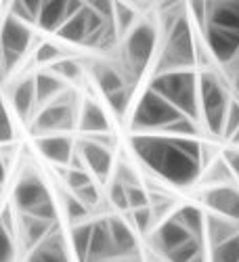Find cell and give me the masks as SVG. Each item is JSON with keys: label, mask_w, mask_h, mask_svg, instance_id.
<instances>
[{"label": "cell", "mask_w": 239, "mask_h": 262, "mask_svg": "<svg viewBox=\"0 0 239 262\" xmlns=\"http://www.w3.org/2000/svg\"><path fill=\"white\" fill-rule=\"evenodd\" d=\"M130 149L149 172L175 187H191L204 174V145L195 139L133 135Z\"/></svg>", "instance_id": "obj_1"}, {"label": "cell", "mask_w": 239, "mask_h": 262, "mask_svg": "<svg viewBox=\"0 0 239 262\" xmlns=\"http://www.w3.org/2000/svg\"><path fill=\"white\" fill-rule=\"evenodd\" d=\"M160 34H162V42H160L158 61L154 65V76L170 74V72H189L198 65V59H195L198 40H195V34L191 30V21L187 13H183L172 28Z\"/></svg>", "instance_id": "obj_2"}, {"label": "cell", "mask_w": 239, "mask_h": 262, "mask_svg": "<svg viewBox=\"0 0 239 262\" xmlns=\"http://www.w3.org/2000/svg\"><path fill=\"white\" fill-rule=\"evenodd\" d=\"M149 89L170 101L179 112L195 122L202 124V107H200V74L189 72H170L151 76Z\"/></svg>", "instance_id": "obj_3"}, {"label": "cell", "mask_w": 239, "mask_h": 262, "mask_svg": "<svg viewBox=\"0 0 239 262\" xmlns=\"http://www.w3.org/2000/svg\"><path fill=\"white\" fill-rule=\"evenodd\" d=\"M160 26L154 19H141L139 24L124 36V49H122V68L128 80L137 84L139 78L147 72L151 59L156 55V47L160 42Z\"/></svg>", "instance_id": "obj_4"}, {"label": "cell", "mask_w": 239, "mask_h": 262, "mask_svg": "<svg viewBox=\"0 0 239 262\" xmlns=\"http://www.w3.org/2000/svg\"><path fill=\"white\" fill-rule=\"evenodd\" d=\"M13 208L17 214L36 216L49 223H59V212L47 183L40 179V174L28 170L17 179L13 187Z\"/></svg>", "instance_id": "obj_5"}, {"label": "cell", "mask_w": 239, "mask_h": 262, "mask_svg": "<svg viewBox=\"0 0 239 262\" xmlns=\"http://www.w3.org/2000/svg\"><path fill=\"white\" fill-rule=\"evenodd\" d=\"M229 95V82L221 76L206 70L200 74V107H202V124L206 126L208 135L223 137L225 135V122L231 107Z\"/></svg>", "instance_id": "obj_6"}, {"label": "cell", "mask_w": 239, "mask_h": 262, "mask_svg": "<svg viewBox=\"0 0 239 262\" xmlns=\"http://www.w3.org/2000/svg\"><path fill=\"white\" fill-rule=\"evenodd\" d=\"M78 116L80 109L76 95L68 89L61 97L38 109L30 124V130L36 139L53 137V135H70L74 128H78Z\"/></svg>", "instance_id": "obj_7"}, {"label": "cell", "mask_w": 239, "mask_h": 262, "mask_svg": "<svg viewBox=\"0 0 239 262\" xmlns=\"http://www.w3.org/2000/svg\"><path fill=\"white\" fill-rule=\"evenodd\" d=\"M181 118L183 114L170 101H166L156 91L147 89L130 116V130H133V135H154L162 133L166 126L175 124Z\"/></svg>", "instance_id": "obj_8"}, {"label": "cell", "mask_w": 239, "mask_h": 262, "mask_svg": "<svg viewBox=\"0 0 239 262\" xmlns=\"http://www.w3.org/2000/svg\"><path fill=\"white\" fill-rule=\"evenodd\" d=\"M34 32L30 24H24L13 15H5L3 24V74L5 78L21 63L26 53L32 49L34 42Z\"/></svg>", "instance_id": "obj_9"}, {"label": "cell", "mask_w": 239, "mask_h": 262, "mask_svg": "<svg viewBox=\"0 0 239 262\" xmlns=\"http://www.w3.org/2000/svg\"><path fill=\"white\" fill-rule=\"evenodd\" d=\"M200 202L212 212L225 216L229 221L239 223V187L223 185V187H206L200 193Z\"/></svg>", "instance_id": "obj_10"}, {"label": "cell", "mask_w": 239, "mask_h": 262, "mask_svg": "<svg viewBox=\"0 0 239 262\" xmlns=\"http://www.w3.org/2000/svg\"><path fill=\"white\" fill-rule=\"evenodd\" d=\"M76 151L78 156L84 160L86 170L93 172L99 181H107L112 177V168H114V158H112V149L105 147L89 137H82L76 141Z\"/></svg>", "instance_id": "obj_11"}, {"label": "cell", "mask_w": 239, "mask_h": 262, "mask_svg": "<svg viewBox=\"0 0 239 262\" xmlns=\"http://www.w3.org/2000/svg\"><path fill=\"white\" fill-rule=\"evenodd\" d=\"M189 239H193V235L170 216L168 221L158 225V229L147 237V242H149V248L154 250L156 254L166 258L168 254H172L175 250H179L181 246H185Z\"/></svg>", "instance_id": "obj_12"}, {"label": "cell", "mask_w": 239, "mask_h": 262, "mask_svg": "<svg viewBox=\"0 0 239 262\" xmlns=\"http://www.w3.org/2000/svg\"><path fill=\"white\" fill-rule=\"evenodd\" d=\"M202 34H204V42L214 63L229 65L239 55V32L223 30L216 26H206Z\"/></svg>", "instance_id": "obj_13"}, {"label": "cell", "mask_w": 239, "mask_h": 262, "mask_svg": "<svg viewBox=\"0 0 239 262\" xmlns=\"http://www.w3.org/2000/svg\"><path fill=\"white\" fill-rule=\"evenodd\" d=\"M11 99V112L21 120L30 124L38 112V97H36V80L34 76H26L13 84V89L9 93Z\"/></svg>", "instance_id": "obj_14"}, {"label": "cell", "mask_w": 239, "mask_h": 262, "mask_svg": "<svg viewBox=\"0 0 239 262\" xmlns=\"http://www.w3.org/2000/svg\"><path fill=\"white\" fill-rule=\"evenodd\" d=\"M84 9V3H63V0H45L38 26L45 32H59L68 21Z\"/></svg>", "instance_id": "obj_15"}, {"label": "cell", "mask_w": 239, "mask_h": 262, "mask_svg": "<svg viewBox=\"0 0 239 262\" xmlns=\"http://www.w3.org/2000/svg\"><path fill=\"white\" fill-rule=\"evenodd\" d=\"M91 78L97 84V89L107 97L116 91H122L126 86H135L128 80L124 68H118V65L110 63V61H93L91 63Z\"/></svg>", "instance_id": "obj_16"}, {"label": "cell", "mask_w": 239, "mask_h": 262, "mask_svg": "<svg viewBox=\"0 0 239 262\" xmlns=\"http://www.w3.org/2000/svg\"><path fill=\"white\" fill-rule=\"evenodd\" d=\"M19 223H17V242H21L28 252H32L36 246H40L45 239L59 229V223H49L42 221L36 216H28V214H19Z\"/></svg>", "instance_id": "obj_17"}, {"label": "cell", "mask_w": 239, "mask_h": 262, "mask_svg": "<svg viewBox=\"0 0 239 262\" xmlns=\"http://www.w3.org/2000/svg\"><path fill=\"white\" fill-rule=\"evenodd\" d=\"M36 147L55 166H70L76 154V143L70 135H53L36 139Z\"/></svg>", "instance_id": "obj_18"}, {"label": "cell", "mask_w": 239, "mask_h": 262, "mask_svg": "<svg viewBox=\"0 0 239 262\" xmlns=\"http://www.w3.org/2000/svg\"><path fill=\"white\" fill-rule=\"evenodd\" d=\"M78 130L84 137H97V135H110L112 124L110 118L103 112V107L93 101L86 99L80 105V116H78Z\"/></svg>", "instance_id": "obj_19"}, {"label": "cell", "mask_w": 239, "mask_h": 262, "mask_svg": "<svg viewBox=\"0 0 239 262\" xmlns=\"http://www.w3.org/2000/svg\"><path fill=\"white\" fill-rule=\"evenodd\" d=\"M110 260H118V252L114 246L110 221H107V218H99V221H95L89 262H110Z\"/></svg>", "instance_id": "obj_20"}, {"label": "cell", "mask_w": 239, "mask_h": 262, "mask_svg": "<svg viewBox=\"0 0 239 262\" xmlns=\"http://www.w3.org/2000/svg\"><path fill=\"white\" fill-rule=\"evenodd\" d=\"M26 262H72L68 256L65 242H63V235H61V227L55 229L40 246L28 252Z\"/></svg>", "instance_id": "obj_21"}, {"label": "cell", "mask_w": 239, "mask_h": 262, "mask_svg": "<svg viewBox=\"0 0 239 262\" xmlns=\"http://www.w3.org/2000/svg\"><path fill=\"white\" fill-rule=\"evenodd\" d=\"M107 221H110L118 258H139V242L135 237L133 227H130L122 216H110Z\"/></svg>", "instance_id": "obj_22"}, {"label": "cell", "mask_w": 239, "mask_h": 262, "mask_svg": "<svg viewBox=\"0 0 239 262\" xmlns=\"http://www.w3.org/2000/svg\"><path fill=\"white\" fill-rule=\"evenodd\" d=\"M239 235V223L219 214H206V242L208 248H216Z\"/></svg>", "instance_id": "obj_23"}, {"label": "cell", "mask_w": 239, "mask_h": 262, "mask_svg": "<svg viewBox=\"0 0 239 262\" xmlns=\"http://www.w3.org/2000/svg\"><path fill=\"white\" fill-rule=\"evenodd\" d=\"M208 24L223 30L239 32V3H206Z\"/></svg>", "instance_id": "obj_24"}, {"label": "cell", "mask_w": 239, "mask_h": 262, "mask_svg": "<svg viewBox=\"0 0 239 262\" xmlns=\"http://www.w3.org/2000/svg\"><path fill=\"white\" fill-rule=\"evenodd\" d=\"M34 80H36V97H38V109L40 107H45V105H49L51 101H55L57 97H61L65 91V82L57 76V74H53L51 70H42V72H38L36 76H34Z\"/></svg>", "instance_id": "obj_25"}, {"label": "cell", "mask_w": 239, "mask_h": 262, "mask_svg": "<svg viewBox=\"0 0 239 262\" xmlns=\"http://www.w3.org/2000/svg\"><path fill=\"white\" fill-rule=\"evenodd\" d=\"M172 218H175L181 227H185L193 237L206 242V214L202 208L193 206V204L179 206L175 212H172Z\"/></svg>", "instance_id": "obj_26"}, {"label": "cell", "mask_w": 239, "mask_h": 262, "mask_svg": "<svg viewBox=\"0 0 239 262\" xmlns=\"http://www.w3.org/2000/svg\"><path fill=\"white\" fill-rule=\"evenodd\" d=\"M202 183L206 187H223V185H233L237 183L235 174L231 172V168L227 166V162L223 158H214L202 174Z\"/></svg>", "instance_id": "obj_27"}, {"label": "cell", "mask_w": 239, "mask_h": 262, "mask_svg": "<svg viewBox=\"0 0 239 262\" xmlns=\"http://www.w3.org/2000/svg\"><path fill=\"white\" fill-rule=\"evenodd\" d=\"M61 208H63V212H65V216H68V221H70L72 227L91 223V214H93V212L86 208L72 191L65 189V187H63V191H61Z\"/></svg>", "instance_id": "obj_28"}, {"label": "cell", "mask_w": 239, "mask_h": 262, "mask_svg": "<svg viewBox=\"0 0 239 262\" xmlns=\"http://www.w3.org/2000/svg\"><path fill=\"white\" fill-rule=\"evenodd\" d=\"M93 231H95V221L72 227V248H74V254H76L78 262H89L91 244H93Z\"/></svg>", "instance_id": "obj_29"}, {"label": "cell", "mask_w": 239, "mask_h": 262, "mask_svg": "<svg viewBox=\"0 0 239 262\" xmlns=\"http://www.w3.org/2000/svg\"><path fill=\"white\" fill-rule=\"evenodd\" d=\"M53 74H57L65 84H70V82H82L84 80V68L72 57H65L61 61H57L55 65H51L49 68Z\"/></svg>", "instance_id": "obj_30"}, {"label": "cell", "mask_w": 239, "mask_h": 262, "mask_svg": "<svg viewBox=\"0 0 239 262\" xmlns=\"http://www.w3.org/2000/svg\"><path fill=\"white\" fill-rule=\"evenodd\" d=\"M202 254H206V242H204V239L193 237V239H189L185 246H181L179 250L168 254L164 260L166 262H193L195 258L202 256Z\"/></svg>", "instance_id": "obj_31"}, {"label": "cell", "mask_w": 239, "mask_h": 262, "mask_svg": "<svg viewBox=\"0 0 239 262\" xmlns=\"http://www.w3.org/2000/svg\"><path fill=\"white\" fill-rule=\"evenodd\" d=\"M139 9L130 7L126 3H116V28L120 32V36H126L139 24Z\"/></svg>", "instance_id": "obj_32"}, {"label": "cell", "mask_w": 239, "mask_h": 262, "mask_svg": "<svg viewBox=\"0 0 239 262\" xmlns=\"http://www.w3.org/2000/svg\"><path fill=\"white\" fill-rule=\"evenodd\" d=\"M208 260L210 262H239V235L216 248H210Z\"/></svg>", "instance_id": "obj_33"}, {"label": "cell", "mask_w": 239, "mask_h": 262, "mask_svg": "<svg viewBox=\"0 0 239 262\" xmlns=\"http://www.w3.org/2000/svg\"><path fill=\"white\" fill-rule=\"evenodd\" d=\"M130 214V221H133L135 229L141 233V235H151L156 229H158V221H156V214L154 210H151V206L147 208H141V210H133V212H128Z\"/></svg>", "instance_id": "obj_34"}, {"label": "cell", "mask_w": 239, "mask_h": 262, "mask_svg": "<svg viewBox=\"0 0 239 262\" xmlns=\"http://www.w3.org/2000/svg\"><path fill=\"white\" fill-rule=\"evenodd\" d=\"M133 89H135V86H126V89L116 91V93H112V95L105 97L107 105H110V109L114 112V116H116L118 120H124V116L128 114L130 99H133Z\"/></svg>", "instance_id": "obj_35"}, {"label": "cell", "mask_w": 239, "mask_h": 262, "mask_svg": "<svg viewBox=\"0 0 239 262\" xmlns=\"http://www.w3.org/2000/svg\"><path fill=\"white\" fill-rule=\"evenodd\" d=\"M59 172H61V179H63V187H65V189H70L72 193L78 191V189H82V187H86V185L95 183L89 170L65 168V170H59Z\"/></svg>", "instance_id": "obj_36"}, {"label": "cell", "mask_w": 239, "mask_h": 262, "mask_svg": "<svg viewBox=\"0 0 239 262\" xmlns=\"http://www.w3.org/2000/svg\"><path fill=\"white\" fill-rule=\"evenodd\" d=\"M65 59V51L57 45H53V42H42V45H38L36 53H34V61L36 65H55L57 61Z\"/></svg>", "instance_id": "obj_37"}, {"label": "cell", "mask_w": 239, "mask_h": 262, "mask_svg": "<svg viewBox=\"0 0 239 262\" xmlns=\"http://www.w3.org/2000/svg\"><path fill=\"white\" fill-rule=\"evenodd\" d=\"M74 195L76 198L89 208L91 212H95L97 208H99V204H101V191H99V187L95 185V183H91V185H86V187H82V189H78V191H74Z\"/></svg>", "instance_id": "obj_38"}, {"label": "cell", "mask_w": 239, "mask_h": 262, "mask_svg": "<svg viewBox=\"0 0 239 262\" xmlns=\"http://www.w3.org/2000/svg\"><path fill=\"white\" fill-rule=\"evenodd\" d=\"M107 198H110V202H112V206H114L116 210H122V212H128V210H130V208H128V191H126V187H124L120 181H116V179L112 181Z\"/></svg>", "instance_id": "obj_39"}, {"label": "cell", "mask_w": 239, "mask_h": 262, "mask_svg": "<svg viewBox=\"0 0 239 262\" xmlns=\"http://www.w3.org/2000/svg\"><path fill=\"white\" fill-rule=\"evenodd\" d=\"M239 130V99L231 101V107H229V114H227V122H225V135L223 139L231 141L235 137V133Z\"/></svg>", "instance_id": "obj_40"}, {"label": "cell", "mask_w": 239, "mask_h": 262, "mask_svg": "<svg viewBox=\"0 0 239 262\" xmlns=\"http://www.w3.org/2000/svg\"><path fill=\"white\" fill-rule=\"evenodd\" d=\"M17 237L3 231V254H0V262H15L17 260Z\"/></svg>", "instance_id": "obj_41"}, {"label": "cell", "mask_w": 239, "mask_h": 262, "mask_svg": "<svg viewBox=\"0 0 239 262\" xmlns=\"http://www.w3.org/2000/svg\"><path fill=\"white\" fill-rule=\"evenodd\" d=\"M223 160L227 162V166L231 168V172L235 174V179L239 183V147H229L223 151Z\"/></svg>", "instance_id": "obj_42"}, {"label": "cell", "mask_w": 239, "mask_h": 262, "mask_svg": "<svg viewBox=\"0 0 239 262\" xmlns=\"http://www.w3.org/2000/svg\"><path fill=\"white\" fill-rule=\"evenodd\" d=\"M15 141V133H13V112L9 107H5V116H3V143L11 145Z\"/></svg>", "instance_id": "obj_43"}, {"label": "cell", "mask_w": 239, "mask_h": 262, "mask_svg": "<svg viewBox=\"0 0 239 262\" xmlns=\"http://www.w3.org/2000/svg\"><path fill=\"white\" fill-rule=\"evenodd\" d=\"M110 262H143V260L139 256V258H118V260H110Z\"/></svg>", "instance_id": "obj_44"}]
</instances>
